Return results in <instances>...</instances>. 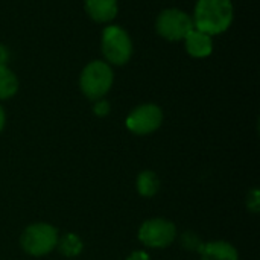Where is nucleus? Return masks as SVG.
I'll return each mask as SVG.
<instances>
[{"instance_id": "f257e3e1", "label": "nucleus", "mask_w": 260, "mask_h": 260, "mask_svg": "<svg viewBox=\"0 0 260 260\" xmlns=\"http://www.w3.org/2000/svg\"><path fill=\"white\" fill-rule=\"evenodd\" d=\"M232 0H198L193 12V27L207 35L225 32L233 23Z\"/></svg>"}, {"instance_id": "f03ea898", "label": "nucleus", "mask_w": 260, "mask_h": 260, "mask_svg": "<svg viewBox=\"0 0 260 260\" xmlns=\"http://www.w3.org/2000/svg\"><path fill=\"white\" fill-rule=\"evenodd\" d=\"M113 70L104 61H93L87 64L81 73V90L90 101L102 99L113 85Z\"/></svg>"}, {"instance_id": "7ed1b4c3", "label": "nucleus", "mask_w": 260, "mask_h": 260, "mask_svg": "<svg viewBox=\"0 0 260 260\" xmlns=\"http://www.w3.org/2000/svg\"><path fill=\"white\" fill-rule=\"evenodd\" d=\"M58 230L46 222H37L24 229L20 236V245L24 253L40 257L56 248Z\"/></svg>"}, {"instance_id": "20e7f679", "label": "nucleus", "mask_w": 260, "mask_h": 260, "mask_svg": "<svg viewBox=\"0 0 260 260\" xmlns=\"http://www.w3.org/2000/svg\"><path fill=\"white\" fill-rule=\"evenodd\" d=\"M102 53L114 66H123L133 55V41L128 32L119 26H107L102 34Z\"/></svg>"}, {"instance_id": "39448f33", "label": "nucleus", "mask_w": 260, "mask_h": 260, "mask_svg": "<svg viewBox=\"0 0 260 260\" xmlns=\"http://www.w3.org/2000/svg\"><path fill=\"white\" fill-rule=\"evenodd\" d=\"M175 225L163 218L148 219L139 229V241L148 248H166L175 241Z\"/></svg>"}, {"instance_id": "423d86ee", "label": "nucleus", "mask_w": 260, "mask_h": 260, "mask_svg": "<svg viewBox=\"0 0 260 260\" xmlns=\"http://www.w3.org/2000/svg\"><path fill=\"white\" fill-rule=\"evenodd\" d=\"M155 29L160 37L169 41L184 40V37L193 29L192 18L180 9H165L155 21Z\"/></svg>"}, {"instance_id": "0eeeda50", "label": "nucleus", "mask_w": 260, "mask_h": 260, "mask_svg": "<svg viewBox=\"0 0 260 260\" xmlns=\"http://www.w3.org/2000/svg\"><path fill=\"white\" fill-rule=\"evenodd\" d=\"M163 113L155 104H143L134 108L126 117V128L137 136H146L160 128Z\"/></svg>"}, {"instance_id": "6e6552de", "label": "nucleus", "mask_w": 260, "mask_h": 260, "mask_svg": "<svg viewBox=\"0 0 260 260\" xmlns=\"http://www.w3.org/2000/svg\"><path fill=\"white\" fill-rule=\"evenodd\" d=\"M186 41V50L189 55H192L193 58H204L209 56L213 50V41L212 37L197 30L195 27L184 37Z\"/></svg>"}, {"instance_id": "1a4fd4ad", "label": "nucleus", "mask_w": 260, "mask_h": 260, "mask_svg": "<svg viewBox=\"0 0 260 260\" xmlns=\"http://www.w3.org/2000/svg\"><path fill=\"white\" fill-rule=\"evenodd\" d=\"M200 254L201 260H239L238 250L225 241L204 244L200 250Z\"/></svg>"}, {"instance_id": "9d476101", "label": "nucleus", "mask_w": 260, "mask_h": 260, "mask_svg": "<svg viewBox=\"0 0 260 260\" xmlns=\"http://www.w3.org/2000/svg\"><path fill=\"white\" fill-rule=\"evenodd\" d=\"M85 11L94 21L107 23L117 15V0H85Z\"/></svg>"}, {"instance_id": "9b49d317", "label": "nucleus", "mask_w": 260, "mask_h": 260, "mask_svg": "<svg viewBox=\"0 0 260 260\" xmlns=\"http://www.w3.org/2000/svg\"><path fill=\"white\" fill-rule=\"evenodd\" d=\"M136 187H137V192L142 197L151 198V197H154L160 190V180H158V177H157L155 172H152V171H143L137 177Z\"/></svg>"}, {"instance_id": "f8f14e48", "label": "nucleus", "mask_w": 260, "mask_h": 260, "mask_svg": "<svg viewBox=\"0 0 260 260\" xmlns=\"http://www.w3.org/2000/svg\"><path fill=\"white\" fill-rule=\"evenodd\" d=\"M18 90V79L6 64H0V101L12 98Z\"/></svg>"}, {"instance_id": "ddd939ff", "label": "nucleus", "mask_w": 260, "mask_h": 260, "mask_svg": "<svg viewBox=\"0 0 260 260\" xmlns=\"http://www.w3.org/2000/svg\"><path fill=\"white\" fill-rule=\"evenodd\" d=\"M58 251L66 256V257H76L82 253L84 244L81 241V238L75 233H66L61 239L58 238L56 242Z\"/></svg>"}, {"instance_id": "4468645a", "label": "nucleus", "mask_w": 260, "mask_h": 260, "mask_svg": "<svg viewBox=\"0 0 260 260\" xmlns=\"http://www.w3.org/2000/svg\"><path fill=\"white\" fill-rule=\"evenodd\" d=\"M181 244H183V247L186 248V250H193V251H198L200 253V250L203 248V242L200 241V238L195 235V233H192V232H187V233H184L183 236H181Z\"/></svg>"}, {"instance_id": "2eb2a0df", "label": "nucleus", "mask_w": 260, "mask_h": 260, "mask_svg": "<svg viewBox=\"0 0 260 260\" xmlns=\"http://www.w3.org/2000/svg\"><path fill=\"white\" fill-rule=\"evenodd\" d=\"M247 207L253 212V213H257L260 209V195L257 189H253L248 197H247Z\"/></svg>"}, {"instance_id": "dca6fc26", "label": "nucleus", "mask_w": 260, "mask_h": 260, "mask_svg": "<svg viewBox=\"0 0 260 260\" xmlns=\"http://www.w3.org/2000/svg\"><path fill=\"white\" fill-rule=\"evenodd\" d=\"M93 110H94V114L96 116L104 117V116H107L110 113V104L107 101H104V99H99V101H96Z\"/></svg>"}, {"instance_id": "f3484780", "label": "nucleus", "mask_w": 260, "mask_h": 260, "mask_svg": "<svg viewBox=\"0 0 260 260\" xmlns=\"http://www.w3.org/2000/svg\"><path fill=\"white\" fill-rule=\"evenodd\" d=\"M126 260H151V259H149V256H148L145 251H134V253H131V254L128 256V259Z\"/></svg>"}, {"instance_id": "a211bd4d", "label": "nucleus", "mask_w": 260, "mask_h": 260, "mask_svg": "<svg viewBox=\"0 0 260 260\" xmlns=\"http://www.w3.org/2000/svg\"><path fill=\"white\" fill-rule=\"evenodd\" d=\"M8 61H9V50L3 44H0V64H6Z\"/></svg>"}, {"instance_id": "6ab92c4d", "label": "nucleus", "mask_w": 260, "mask_h": 260, "mask_svg": "<svg viewBox=\"0 0 260 260\" xmlns=\"http://www.w3.org/2000/svg\"><path fill=\"white\" fill-rule=\"evenodd\" d=\"M5 122H6V116H5L3 108L0 107V133H2V131H3V128H5Z\"/></svg>"}]
</instances>
